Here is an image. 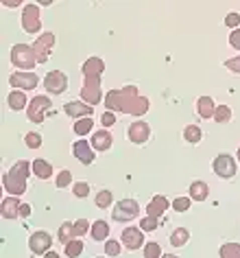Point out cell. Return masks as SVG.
<instances>
[{"instance_id": "cell-1", "label": "cell", "mask_w": 240, "mask_h": 258, "mask_svg": "<svg viewBox=\"0 0 240 258\" xmlns=\"http://www.w3.org/2000/svg\"><path fill=\"white\" fill-rule=\"evenodd\" d=\"M33 171V164H29L27 160H18L11 169L3 175V186L11 197H20L27 190V179Z\"/></svg>"}, {"instance_id": "cell-2", "label": "cell", "mask_w": 240, "mask_h": 258, "mask_svg": "<svg viewBox=\"0 0 240 258\" xmlns=\"http://www.w3.org/2000/svg\"><path fill=\"white\" fill-rule=\"evenodd\" d=\"M120 94H122V112L120 114H129V116L138 118V116H144L148 112V107H151L148 99L142 96L135 86H125L120 90Z\"/></svg>"}, {"instance_id": "cell-3", "label": "cell", "mask_w": 240, "mask_h": 258, "mask_svg": "<svg viewBox=\"0 0 240 258\" xmlns=\"http://www.w3.org/2000/svg\"><path fill=\"white\" fill-rule=\"evenodd\" d=\"M11 63L20 68L22 73H31V68H35V63H37L33 46H29V44H16L11 48Z\"/></svg>"}, {"instance_id": "cell-4", "label": "cell", "mask_w": 240, "mask_h": 258, "mask_svg": "<svg viewBox=\"0 0 240 258\" xmlns=\"http://www.w3.org/2000/svg\"><path fill=\"white\" fill-rule=\"evenodd\" d=\"M138 215H140V204L135 202V199H120V202L114 206V210H112V219L114 221H118V223L133 221Z\"/></svg>"}, {"instance_id": "cell-5", "label": "cell", "mask_w": 240, "mask_h": 258, "mask_svg": "<svg viewBox=\"0 0 240 258\" xmlns=\"http://www.w3.org/2000/svg\"><path fill=\"white\" fill-rule=\"evenodd\" d=\"M53 107V101L48 99V96H33L27 107V116L31 122H44V116H46V112Z\"/></svg>"}, {"instance_id": "cell-6", "label": "cell", "mask_w": 240, "mask_h": 258, "mask_svg": "<svg viewBox=\"0 0 240 258\" xmlns=\"http://www.w3.org/2000/svg\"><path fill=\"white\" fill-rule=\"evenodd\" d=\"M22 29L27 33H37L42 31V18H40V7L35 3L24 5L22 9Z\"/></svg>"}, {"instance_id": "cell-7", "label": "cell", "mask_w": 240, "mask_h": 258, "mask_svg": "<svg viewBox=\"0 0 240 258\" xmlns=\"http://www.w3.org/2000/svg\"><path fill=\"white\" fill-rule=\"evenodd\" d=\"M53 46H55V35L46 31V33H42L37 40L33 42V53H35V59L37 63H46L50 53H53Z\"/></svg>"}, {"instance_id": "cell-8", "label": "cell", "mask_w": 240, "mask_h": 258, "mask_svg": "<svg viewBox=\"0 0 240 258\" xmlns=\"http://www.w3.org/2000/svg\"><path fill=\"white\" fill-rule=\"evenodd\" d=\"M81 99L92 107L96 103H101V77H88V79H83Z\"/></svg>"}, {"instance_id": "cell-9", "label": "cell", "mask_w": 240, "mask_h": 258, "mask_svg": "<svg viewBox=\"0 0 240 258\" xmlns=\"http://www.w3.org/2000/svg\"><path fill=\"white\" fill-rule=\"evenodd\" d=\"M212 169L214 173H216L218 177H223V179H229L236 175V160H233L231 156H227V153H220V156L214 158V162H212Z\"/></svg>"}, {"instance_id": "cell-10", "label": "cell", "mask_w": 240, "mask_h": 258, "mask_svg": "<svg viewBox=\"0 0 240 258\" xmlns=\"http://www.w3.org/2000/svg\"><path fill=\"white\" fill-rule=\"evenodd\" d=\"M44 88L50 94H61L68 90V77L61 70H50V73L44 77Z\"/></svg>"}, {"instance_id": "cell-11", "label": "cell", "mask_w": 240, "mask_h": 258, "mask_svg": "<svg viewBox=\"0 0 240 258\" xmlns=\"http://www.w3.org/2000/svg\"><path fill=\"white\" fill-rule=\"evenodd\" d=\"M50 245H53V236L48 234V232H44V230H37L31 234L29 238V247L33 254H48L50 251Z\"/></svg>"}, {"instance_id": "cell-12", "label": "cell", "mask_w": 240, "mask_h": 258, "mask_svg": "<svg viewBox=\"0 0 240 258\" xmlns=\"http://www.w3.org/2000/svg\"><path fill=\"white\" fill-rule=\"evenodd\" d=\"M127 136L133 145H144L146 140L151 138V127H148V122H144V120H135L129 125Z\"/></svg>"}, {"instance_id": "cell-13", "label": "cell", "mask_w": 240, "mask_h": 258, "mask_svg": "<svg viewBox=\"0 0 240 258\" xmlns=\"http://www.w3.org/2000/svg\"><path fill=\"white\" fill-rule=\"evenodd\" d=\"M9 83L11 88H18V90H33L37 83H40V77L35 73H14L9 77Z\"/></svg>"}, {"instance_id": "cell-14", "label": "cell", "mask_w": 240, "mask_h": 258, "mask_svg": "<svg viewBox=\"0 0 240 258\" xmlns=\"http://www.w3.org/2000/svg\"><path fill=\"white\" fill-rule=\"evenodd\" d=\"M120 241L122 245H125L127 249H140L142 245H144V236H142V230L140 228H127L125 232H122V236H120Z\"/></svg>"}, {"instance_id": "cell-15", "label": "cell", "mask_w": 240, "mask_h": 258, "mask_svg": "<svg viewBox=\"0 0 240 258\" xmlns=\"http://www.w3.org/2000/svg\"><path fill=\"white\" fill-rule=\"evenodd\" d=\"M81 73H83V79H88V77H103V73H105V61H103L101 57H90L81 66Z\"/></svg>"}, {"instance_id": "cell-16", "label": "cell", "mask_w": 240, "mask_h": 258, "mask_svg": "<svg viewBox=\"0 0 240 258\" xmlns=\"http://www.w3.org/2000/svg\"><path fill=\"white\" fill-rule=\"evenodd\" d=\"M72 153H74V158L79 160L81 164H92L94 162L92 145L86 143V140H76V143L72 145Z\"/></svg>"}, {"instance_id": "cell-17", "label": "cell", "mask_w": 240, "mask_h": 258, "mask_svg": "<svg viewBox=\"0 0 240 258\" xmlns=\"http://www.w3.org/2000/svg\"><path fill=\"white\" fill-rule=\"evenodd\" d=\"M66 114L68 116H72V118H86V116H92V112H94V107L92 105H88V103H83V101H70V103H66Z\"/></svg>"}, {"instance_id": "cell-18", "label": "cell", "mask_w": 240, "mask_h": 258, "mask_svg": "<svg viewBox=\"0 0 240 258\" xmlns=\"http://www.w3.org/2000/svg\"><path fill=\"white\" fill-rule=\"evenodd\" d=\"M168 206H171V204H168V199H166L164 195H155L151 202H148V206H146V215L159 219V217L168 210Z\"/></svg>"}, {"instance_id": "cell-19", "label": "cell", "mask_w": 240, "mask_h": 258, "mask_svg": "<svg viewBox=\"0 0 240 258\" xmlns=\"http://www.w3.org/2000/svg\"><path fill=\"white\" fill-rule=\"evenodd\" d=\"M20 206H22V202L18 197H7L3 202V206H0V215L5 219H18L20 217Z\"/></svg>"}, {"instance_id": "cell-20", "label": "cell", "mask_w": 240, "mask_h": 258, "mask_svg": "<svg viewBox=\"0 0 240 258\" xmlns=\"http://www.w3.org/2000/svg\"><path fill=\"white\" fill-rule=\"evenodd\" d=\"M112 143H114V138H112V134L107 132V129H99V132L92 136V149H96V151H107L109 147H112Z\"/></svg>"}, {"instance_id": "cell-21", "label": "cell", "mask_w": 240, "mask_h": 258, "mask_svg": "<svg viewBox=\"0 0 240 258\" xmlns=\"http://www.w3.org/2000/svg\"><path fill=\"white\" fill-rule=\"evenodd\" d=\"M105 107H107V112H122L120 90H109V92L105 94Z\"/></svg>"}, {"instance_id": "cell-22", "label": "cell", "mask_w": 240, "mask_h": 258, "mask_svg": "<svg viewBox=\"0 0 240 258\" xmlns=\"http://www.w3.org/2000/svg\"><path fill=\"white\" fill-rule=\"evenodd\" d=\"M214 109H216V105L210 96H201L197 101V114L201 118H214Z\"/></svg>"}, {"instance_id": "cell-23", "label": "cell", "mask_w": 240, "mask_h": 258, "mask_svg": "<svg viewBox=\"0 0 240 258\" xmlns=\"http://www.w3.org/2000/svg\"><path fill=\"white\" fill-rule=\"evenodd\" d=\"M33 175L40 177V179H50V175H53V164L46 162V160H42V158L33 160Z\"/></svg>"}, {"instance_id": "cell-24", "label": "cell", "mask_w": 240, "mask_h": 258, "mask_svg": "<svg viewBox=\"0 0 240 258\" xmlns=\"http://www.w3.org/2000/svg\"><path fill=\"white\" fill-rule=\"evenodd\" d=\"M207 195H210V186L205 182L197 179V182L190 184V199H194V202H205Z\"/></svg>"}, {"instance_id": "cell-25", "label": "cell", "mask_w": 240, "mask_h": 258, "mask_svg": "<svg viewBox=\"0 0 240 258\" xmlns=\"http://www.w3.org/2000/svg\"><path fill=\"white\" fill-rule=\"evenodd\" d=\"M90 234H92L94 241H107V236H109V223L103 221V219L94 221L92 223V230H90Z\"/></svg>"}, {"instance_id": "cell-26", "label": "cell", "mask_w": 240, "mask_h": 258, "mask_svg": "<svg viewBox=\"0 0 240 258\" xmlns=\"http://www.w3.org/2000/svg\"><path fill=\"white\" fill-rule=\"evenodd\" d=\"M7 103H9V107L14 109V112H20V109L29 107L27 105V96H24L22 90H14V92L7 96Z\"/></svg>"}, {"instance_id": "cell-27", "label": "cell", "mask_w": 240, "mask_h": 258, "mask_svg": "<svg viewBox=\"0 0 240 258\" xmlns=\"http://www.w3.org/2000/svg\"><path fill=\"white\" fill-rule=\"evenodd\" d=\"M57 238L63 243V245H68L70 241H74V223H61L59 225V230H57Z\"/></svg>"}, {"instance_id": "cell-28", "label": "cell", "mask_w": 240, "mask_h": 258, "mask_svg": "<svg viewBox=\"0 0 240 258\" xmlns=\"http://www.w3.org/2000/svg\"><path fill=\"white\" fill-rule=\"evenodd\" d=\"M188 241H190V232H188L186 228H177L171 234V245L173 247H184Z\"/></svg>"}, {"instance_id": "cell-29", "label": "cell", "mask_w": 240, "mask_h": 258, "mask_svg": "<svg viewBox=\"0 0 240 258\" xmlns=\"http://www.w3.org/2000/svg\"><path fill=\"white\" fill-rule=\"evenodd\" d=\"M220 258H240V243H223L218 249Z\"/></svg>"}, {"instance_id": "cell-30", "label": "cell", "mask_w": 240, "mask_h": 258, "mask_svg": "<svg viewBox=\"0 0 240 258\" xmlns=\"http://www.w3.org/2000/svg\"><path fill=\"white\" fill-rule=\"evenodd\" d=\"M92 127H94V120L90 118V116H86V118H79V120H76L72 129H74L76 136H88V134L92 132Z\"/></svg>"}, {"instance_id": "cell-31", "label": "cell", "mask_w": 240, "mask_h": 258, "mask_svg": "<svg viewBox=\"0 0 240 258\" xmlns=\"http://www.w3.org/2000/svg\"><path fill=\"white\" fill-rule=\"evenodd\" d=\"M184 138H186V143L197 145V143H201V138H203V132H201V127H197V125H188L184 129Z\"/></svg>"}, {"instance_id": "cell-32", "label": "cell", "mask_w": 240, "mask_h": 258, "mask_svg": "<svg viewBox=\"0 0 240 258\" xmlns=\"http://www.w3.org/2000/svg\"><path fill=\"white\" fill-rule=\"evenodd\" d=\"M96 206L103 210V208H109L112 206V202H114V195H112V190H107V188H103V190H99L96 192Z\"/></svg>"}, {"instance_id": "cell-33", "label": "cell", "mask_w": 240, "mask_h": 258, "mask_svg": "<svg viewBox=\"0 0 240 258\" xmlns=\"http://www.w3.org/2000/svg\"><path fill=\"white\" fill-rule=\"evenodd\" d=\"M63 247H66V256L68 258H76V256L83 254V241L81 238H74V241H70L68 245H63Z\"/></svg>"}, {"instance_id": "cell-34", "label": "cell", "mask_w": 240, "mask_h": 258, "mask_svg": "<svg viewBox=\"0 0 240 258\" xmlns=\"http://www.w3.org/2000/svg\"><path fill=\"white\" fill-rule=\"evenodd\" d=\"M214 120L216 122H229L231 120V109L227 105H218L214 109Z\"/></svg>"}, {"instance_id": "cell-35", "label": "cell", "mask_w": 240, "mask_h": 258, "mask_svg": "<svg viewBox=\"0 0 240 258\" xmlns=\"http://www.w3.org/2000/svg\"><path fill=\"white\" fill-rule=\"evenodd\" d=\"M90 230H92V225H90L88 219H79V221H74V236L76 238H83Z\"/></svg>"}, {"instance_id": "cell-36", "label": "cell", "mask_w": 240, "mask_h": 258, "mask_svg": "<svg viewBox=\"0 0 240 258\" xmlns=\"http://www.w3.org/2000/svg\"><path fill=\"white\" fill-rule=\"evenodd\" d=\"M24 145L29 147V149H40L42 147V136L40 134H35V132H31L24 136Z\"/></svg>"}, {"instance_id": "cell-37", "label": "cell", "mask_w": 240, "mask_h": 258, "mask_svg": "<svg viewBox=\"0 0 240 258\" xmlns=\"http://www.w3.org/2000/svg\"><path fill=\"white\" fill-rule=\"evenodd\" d=\"M55 184H57V188H68V186L72 184V173H70V171H59Z\"/></svg>"}, {"instance_id": "cell-38", "label": "cell", "mask_w": 240, "mask_h": 258, "mask_svg": "<svg viewBox=\"0 0 240 258\" xmlns=\"http://www.w3.org/2000/svg\"><path fill=\"white\" fill-rule=\"evenodd\" d=\"M159 228V221L155 217H144L140 221V230L142 232H153V230H157Z\"/></svg>"}, {"instance_id": "cell-39", "label": "cell", "mask_w": 240, "mask_h": 258, "mask_svg": "<svg viewBox=\"0 0 240 258\" xmlns=\"http://www.w3.org/2000/svg\"><path fill=\"white\" fill-rule=\"evenodd\" d=\"M144 258H162V247L157 243H146L144 245Z\"/></svg>"}, {"instance_id": "cell-40", "label": "cell", "mask_w": 240, "mask_h": 258, "mask_svg": "<svg viewBox=\"0 0 240 258\" xmlns=\"http://www.w3.org/2000/svg\"><path fill=\"white\" fill-rule=\"evenodd\" d=\"M72 192H74V197H79V199L88 197V195H90V184H88V182H76V184L72 186Z\"/></svg>"}, {"instance_id": "cell-41", "label": "cell", "mask_w": 240, "mask_h": 258, "mask_svg": "<svg viewBox=\"0 0 240 258\" xmlns=\"http://www.w3.org/2000/svg\"><path fill=\"white\" fill-rule=\"evenodd\" d=\"M190 202H192V199H188V197H177L173 202V210L175 212H186L188 208H190Z\"/></svg>"}, {"instance_id": "cell-42", "label": "cell", "mask_w": 240, "mask_h": 258, "mask_svg": "<svg viewBox=\"0 0 240 258\" xmlns=\"http://www.w3.org/2000/svg\"><path fill=\"white\" fill-rule=\"evenodd\" d=\"M120 249H122V245L118 241H105V254L107 256H116V258H118Z\"/></svg>"}, {"instance_id": "cell-43", "label": "cell", "mask_w": 240, "mask_h": 258, "mask_svg": "<svg viewBox=\"0 0 240 258\" xmlns=\"http://www.w3.org/2000/svg\"><path fill=\"white\" fill-rule=\"evenodd\" d=\"M225 27H229V29H240V14H236V11H231V14H227L225 18Z\"/></svg>"}, {"instance_id": "cell-44", "label": "cell", "mask_w": 240, "mask_h": 258, "mask_svg": "<svg viewBox=\"0 0 240 258\" xmlns=\"http://www.w3.org/2000/svg\"><path fill=\"white\" fill-rule=\"evenodd\" d=\"M225 66L229 68L231 73L240 75V55H238V57H231V59H227V61H225Z\"/></svg>"}, {"instance_id": "cell-45", "label": "cell", "mask_w": 240, "mask_h": 258, "mask_svg": "<svg viewBox=\"0 0 240 258\" xmlns=\"http://www.w3.org/2000/svg\"><path fill=\"white\" fill-rule=\"evenodd\" d=\"M229 44H231V48H240V29L229 33Z\"/></svg>"}, {"instance_id": "cell-46", "label": "cell", "mask_w": 240, "mask_h": 258, "mask_svg": "<svg viewBox=\"0 0 240 258\" xmlns=\"http://www.w3.org/2000/svg\"><path fill=\"white\" fill-rule=\"evenodd\" d=\"M101 122H103V125H105V127H112L114 122H116V116H114V112H105V114H103V116H101Z\"/></svg>"}, {"instance_id": "cell-47", "label": "cell", "mask_w": 240, "mask_h": 258, "mask_svg": "<svg viewBox=\"0 0 240 258\" xmlns=\"http://www.w3.org/2000/svg\"><path fill=\"white\" fill-rule=\"evenodd\" d=\"M20 217H22V219L31 217V206H29V204H22V206H20Z\"/></svg>"}, {"instance_id": "cell-48", "label": "cell", "mask_w": 240, "mask_h": 258, "mask_svg": "<svg viewBox=\"0 0 240 258\" xmlns=\"http://www.w3.org/2000/svg\"><path fill=\"white\" fill-rule=\"evenodd\" d=\"M44 258H61L59 254H57V251H53V249H50L48 251V254H44Z\"/></svg>"}, {"instance_id": "cell-49", "label": "cell", "mask_w": 240, "mask_h": 258, "mask_svg": "<svg viewBox=\"0 0 240 258\" xmlns=\"http://www.w3.org/2000/svg\"><path fill=\"white\" fill-rule=\"evenodd\" d=\"M5 5H7V7H18V5H20V0H14V3H11V0H7Z\"/></svg>"}, {"instance_id": "cell-50", "label": "cell", "mask_w": 240, "mask_h": 258, "mask_svg": "<svg viewBox=\"0 0 240 258\" xmlns=\"http://www.w3.org/2000/svg\"><path fill=\"white\" fill-rule=\"evenodd\" d=\"M162 258H179V256H173V254H164Z\"/></svg>"}, {"instance_id": "cell-51", "label": "cell", "mask_w": 240, "mask_h": 258, "mask_svg": "<svg viewBox=\"0 0 240 258\" xmlns=\"http://www.w3.org/2000/svg\"><path fill=\"white\" fill-rule=\"evenodd\" d=\"M238 162H240V147H238Z\"/></svg>"}]
</instances>
